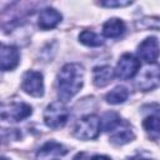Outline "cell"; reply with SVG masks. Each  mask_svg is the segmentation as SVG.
<instances>
[{
	"instance_id": "obj_1",
	"label": "cell",
	"mask_w": 160,
	"mask_h": 160,
	"mask_svg": "<svg viewBox=\"0 0 160 160\" xmlns=\"http://www.w3.org/2000/svg\"><path fill=\"white\" fill-rule=\"evenodd\" d=\"M84 82V68L78 62H69L64 65L58 75L59 86V99L61 101H68L75 96Z\"/></svg>"
},
{
	"instance_id": "obj_2",
	"label": "cell",
	"mask_w": 160,
	"mask_h": 160,
	"mask_svg": "<svg viewBox=\"0 0 160 160\" xmlns=\"http://www.w3.org/2000/svg\"><path fill=\"white\" fill-rule=\"evenodd\" d=\"M69 115V108L64 101H54L44 111V122L51 129H60L66 124Z\"/></svg>"
},
{
	"instance_id": "obj_3",
	"label": "cell",
	"mask_w": 160,
	"mask_h": 160,
	"mask_svg": "<svg viewBox=\"0 0 160 160\" xmlns=\"http://www.w3.org/2000/svg\"><path fill=\"white\" fill-rule=\"evenodd\" d=\"M100 129L101 121L96 115H85L76 122L74 128V135L80 140H92L99 136Z\"/></svg>"
},
{
	"instance_id": "obj_4",
	"label": "cell",
	"mask_w": 160,
	"mask_h": 160,
	"mask_svg": "<svg viewBox=\"0 0 160 160\" xmlns=\"http://www.w3.org/2000/svg\"><path fill=\"white\" fill-rule=\"evenodd\" d=\"M139 69H140V60L135 58L132 54H124L116 64L115 75L121 80H128L134 78L139 71Z\"/></svg>"
},
{
	"instance_id": "obj_5",
	"label": "cell",
	"mask_w": 160,
	"mask_h": 160,
	"mask_svg": "<svg viewBox=\"0 0 160 160\" xmlns=\"http://www.w3.org/2000/svg\"><path fill=\"white\" fill-rule=\"evenodd\" d=\"M21 89L34 96V98H40L44 95V80H42V74L39 71L29 70L24 74L22 76V82H21Z\"/></svg>"
},
{
	"instance_id": "obj_6",
	"label": "cell",
	"mask_w": 160,
	"mask_h": 160,
	"mask_svg": "<svg viewBox=\"0 0 160 160\" xmlns=\"http://www.w3.org/2000/svg\"><path fill=\"white\" fill-rule=\"evenodd\" d=\"M31 112V106L25 102H11L1 106V118L8 121H21L29 118Z\"/></svg>"
},
{
	"instance_id": "obj_7",
	"label": "cell",
	"mask_w": 160,
	"mask_h": 160,
	"mask_svg": "<svg viewBox=\"0 0 160 160\" xmlns=\"http://www.w3.org/2000/svg\"><path fill=\"white\" fill-rule=\"evenodd\" d=\"M68 154V149L56 141L45 142L36 152L35 160H61Z\"/></svg>"
},
{
	"instance_id": "obj_8",
	"label": "cell",
	"mask_w": 160,
	"mask_h": 160,
	"mask_svg": "<svg viewBox=\"0 0 160 160\" xmlns=\"http://www.w3.org/2000/svg\"><path fill=\"white\" fill-rule=\"evenodd\" d=\"M138 55L145 62L154 64L160 55V48H159V42L156 38L149 36L145 40H142L140 45L138 46Z\"/></svg>"
},
{
	"instance_id": "obj_9",
	"label": "cell",
	"mask_w": 160,
	"mask_h": 160,
	"mask_svg": "<svg viewBox=\"0 0 160 160\" xmlns=\"http://www.w3.org/2000/svg\"><path fill=\"white\" fill-rule=\"evenodd\" d=\"M159 84H160V66H156V65L146 68L140 74L138 82H136L138 88L144 91L151 90L156 88Z\"/></svg>"
},
{
	"instance_id": "obj_10",
	"label": "cell",
	"mask_w": 160,
	"mask_h": 160,
	"mask_svg": "<svg viewBox=\"0 0 160 160\" xmlns=\"http://www.w3.org/2000/svg\"><path fill=\"white\" fill-rule=\"evenodd\" d=\"M20 59L19 50L12 45H1L0 48V62H1V70L8 71L12 70L18 66Z\"/></svg>"
},
{
	"instance_id": "obj_11",
	"label": "cell",
	"mask_w": 160,
	"mask_h": 160,
	"mask_svg": "<svg viewBox=\"0 0 160 160\" xmlns=\"http://www.w3.org/2000/svg\"><path fill=\"white\" fill-rule=\"evenodd\" d=\"M61 18L62 16L58 10H55L52 8H45L39 14L38 25L41 30H50L60 24Z\"/></svg>"
},
{
	"instance_id": "obj_12",
	"label": "cell",
	"mask_w": 160,
	"mask_h": 160,
	"mask_svg": "<svg viewBox=\"0 0 160 160\" xmlns=\"http://www.w3.org/2000/svg\"><path fill=\"white\" fill-rule=\"evenodd\" d=\"M134 138H135V135H134L131 128L126 122H121L115 130L111 131L109 140L114 145H124V144L132 141Z\"/></svg>"
},
{
	"instance_id": "obj_13",
	"label": "cell",
	"mask_w": 160,
	"mask_h": 160,
	"mask_svg": "<svg viewBox=\"0 0 160 160\" xmlns=\"http://www.w3.org/2000/svg\"><path fill=\"white\" fill-rule=\"evenodd\" d=\"M114 74H115V70H112L109 65L95 66L92 69V81L95 86L104 88L112 80Z\"/></svg>"
},
{
	"instance_id": "obj_14",
	"label": "cell",
	"mask_w": 160,
	"mask_h": 160,
	"mask_svg": "<svg viewBox=\"0 0 160 160\" xmlns=\"http://www.w3.org/2000/svg\"><path fill=\"white\" fill-rule=\"evenodd\" d=\"M125 31V24L122 20L112 18L108 20L102 26V32L108 38H119Z\"/></svg>"
},
{
	"instance_id": "obj_15",
	"label": "cell",
	"mask_w": 160,
	"mask_h": 160,
	"mask_svg": "<svg viewBox=\"0 0 160 160\" xmlns=\"http://www.w3.org/2000/svg\"><path fill=\"white\" fill-rule=\"evenodd\" d=\"M142 126L149 138L156 140L160 138V114H152L146 116L142 121Z\"/></svg>"
},
{
	"instance_id": "obj_16",
	"label": "cell",
	"mask_w": 160,
	"mask_h": 160,
	"mask_svg": "<svg viewBox=\"0 0 160 160\" xmlns=\"http://www.w3.org/2000/svg\"><path fill=\"white\" fill-rule=\"evenodd\" d=\"M100 121H101V129L104 131H112V130H115L122 122L120 115L118 112H115V111L105 112Z\"/></svg>"
},
{
	"instance_id": "obj_17",
	"label": "cell",
	"mask_w": 160,
	"mask_h": 160,
	"mask_svg": "<svg viewBox=\"0 0 160 160\" xmlns=\"http://www.w3.org/2000/svg\"><path fill=\"white\" fill-rule=\"evenodd\" d=\"M129 96V90L125 86H116L110 92L106 94V101L109 104L116 105L124 102Z\"/></svg>"
},
{
	"instance_id": "obj_18",
	"label": "cell",
	"mask_w": 160,
	"mask_h": 160,
	"mask_svg": "<svg viewBox=\"0 0 160 160\" xmlns=\"http://www.w3.org/2000/svg\"><path fill=\"white\" fill-rule=\"evenodd\" d=\"M79 40L86 46H100L104 44V39L91 30H84L79 35Z\"/></svg>"
},
{
	"instance_id": "obj_19",
	"label": "cell",
	"mask_w": 160,
	"mask_h": 160,
	"mask_svg": "<svg viewBox=\"0 0 160 160\" xmlns=\"http://www.w3.org/2000/svg\"><path fill=\"white\" fill-rule=\"evenodd\" d=\"M100 4L102 6H106V8H124V6L131 5L132 1H129V0H106V1H101Z\"/></svg>"
},
{
	"instance_id": "obj_20",
	"label": "cell",
	"mask_w": 160,
	"mask_h": 160,
	"mask_svg": "<svg viewBox=\"0 0 160 160\" xmlns=\"http://www.w3.org/2000/svg\"><path fill=\"white\" fill-rule=\"evenodd\" d=\"M88 158V155L85 154V152H80V154H78L72 160H90V159H86Z\"/></svg>"
},
{
	"instance_id": "obj_21",
	"label": "cell",
	"mask_w": 160,
	"mask_h": 160,
	"mask_svg": "<svg viewBox=\"0 0 160 160\" xmlns=\"http://www.w3.org/2000/svg\"><path fill=\"white\" fill-rule=\"evenodd\" d=\"M90 160H111V159L109 156H105V155H95Z\"/></svg>"
},
{
	"instance_id": "obj_22",
	"label": "cell",
	"mask_w": 160,
	"mask_h": 160,
	"mask_svg": "<svg viewBox=\"0 0 160 160\" xmlns=\"http://www.w3.org/2000/svg\"><path fill=\"white\" fill-rule=\"evenodd\" d=\"M130 160H150V159H144V158H132Z\"/></svg>"
},
{
	"instance_id": "obj_23",
	"label": "cell",
	"mask_w": 160,
	"mask_h": 160,
	"mask_svg": "<svg viewBox=\"0 0 160 160\" xmlns=\"http://www.w3.org/2000/svg\"><path fill=\"white\" fill-rule=\"evenodd\" d=\"M1 160H8V159H6V158H4V156H2V158H1Z\"/></svg>"
}]
</instances>
